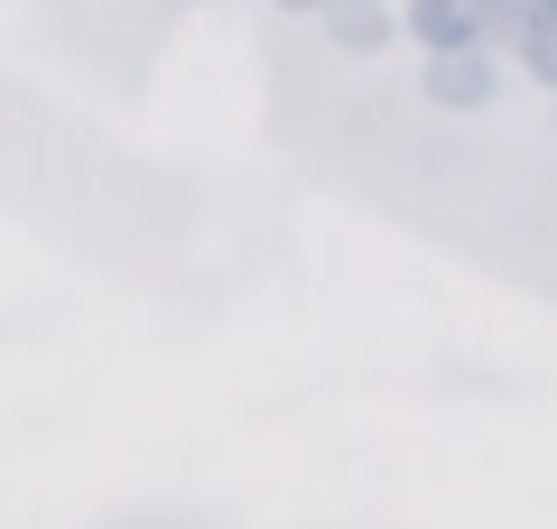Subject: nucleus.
Masks as SVG:
<instances>
[{"instance_id": "obj_6", "label": "nucleus", "mask_w": 557, "mask_h": 529, "mask_svg": "<svg viewBox=\"0 0 557 529\" xmlns=\"http://www.w3.org/2000/svg\"><path fill=\"white\" fill-rule=\"evenodd\" d=\"M278 10H288V20H307V10H325V0H278Z\"/></svg>"}, {"instance_id": "obj_7", "label": "nucleus", "mask_w": 557, "mask_h": 529, "mask_svg": "<svg viewBox=\"0 0 557 529\" xmlns=\"http://www.w3.org/2000/svg\"><path fill=\"white\" fill-rule=\"evenodd\" d=\"M177 10H196V0H177Z\"/></svg>"}, {"instance_id": "obj_3", "label": "nucleus", "mask_w": 557, "mask_h": 529, "mask_svg": "<svg viewBox=\"0 0 557 529\" xmlns=\"http://www.w3.org/2000/svg\"><path fill=\"white\" fill-rule=\"evenodd\" d=\"M325 10H335V20H325V38H335L344 57H381V47L399 38V20L381 10V0H325Z\"/></svg>"}, {"instance_id": "obj_5", "label": "nucleus", "mask_w": 557, "mask_h": 529, "mask_svg": "<svg viewBox=\"0 0 557 529\" xmlns=\"http://www.w3.org/2000/svg\"><path fill=\"white\" fill-rule=\"evenodd\" d=\"M520 75H539V84H548V94H557V20L539 28L530 47H520Z\"/></svg>"}, {"instance_id": "obj_4", "label": "nucleus", "mask_w": 557, "mask_h": 529, "mask_svg": "<svg viewBox=\"0 0 557 529\" xmlns=\"http://www.w3.org/2000/svg\"><path fill=\"white\" fill-rule=\"evenodd\" d=\"M548 20H557V0H483V47L520 57V47H530Z\"/></svg>"}, {"instance_id": "obj_1", "label": "nucleus", "mask_w": 557, "mask_h": 529, "mask_svg": "<svg viewBox=\"0 0 557 529\" xmlns=\"http://www.w3.org/2000/svg\"><path fill=\"white\" fill-rule=\"evenodd\" d=\"M418 102H437V112H493L502 102V57L493 47H428Z\"/></svg>"}, {"instance_id": "obj_2", "label": "nucleus", "mask_w": 557, "mask_h": 529, "mask_svg": "<svg viewBox=\"0 0 557 529\" xmlns=\"http://www.w3.org/2000/svg\"><path fill=\"white\" fill-rule=\"evenodd\" d=\"M399 38H418V47H483V0H409V10H399Z\"/></svg>"}]
</instances>
